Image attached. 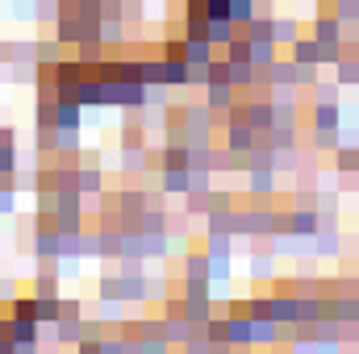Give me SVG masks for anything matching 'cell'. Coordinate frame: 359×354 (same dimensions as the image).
I'll return each mask as SVG.
<instances>
[{
  "label": "cell",
  "mask_w": 359,
  "mask_h": 354,
  "mask_svg": "<svg viewBox=\"0 0 359 354\" xmlns=\"http://www.w3.org/2000/svg\"><path fill=\"white\" fill-rule=\"evenodd\" d=\"M55 121H59V129L67 125V129H76V121H80V108L72 104V100H63L59 108H55Z\"/></svg>",
  "instance_id": "1"
},
{
  "label": "cell",
  "mask_w": 359,
  "mask_h": 354,
  "mask_svg": "<svg viewBox=\"0 0 359 354\" xmlns=\"http://www.w3.org/2000/svg\"><path fill=\"white\" fill-rule=\"evenodd\" d=\"M334 125H339V108L334 104H318V129H330L334 134Z\"/></svg>",
  "instance_id": "2"
},
{
  "label": "cell",
  "mask_w": 359,
  "mask_h": 354,
  "mask_svg": "<svg viewBox=\"0 0 359 354\" xmlns=\"http://www.w3.org/2000/svg\"><path fill=\"white\" fill-rule=\"evenodd\" d=\"M251 125H255V129H259V125L268 129L271 125V104H255V108H251Z\"/></svg>",
  "instance_id": "3"
},
{
  "label": "cell",
  "mask_w": 359,
  "mask_h": 354,
  "mask_svg": "<svg viewBox=\"0 0 359 354\" xmlns=\"http://www.w3.org/2000/svg\"><path fill=\"white\" fill-rule=\"evenodd\" d=\"M313 213H292V229H301V234H313Z\"/></svg>",
  "instance_id": "4"
},
{
  "label": "cell",
  "mask_w": 359,
  "mask_h": 354,
  "mask_svg": "<svg viewBox=\"0 0 359 354\" xmlns=\"http://www.w3.org/2000/svg\"><path fill=\"white\" fill-rule=\"evenodd\" d=\"M230 146H234V150H247V146H251V129H234V134H230Z\"/></svg>",
  "instance_id": "5"
}]
</instances>
